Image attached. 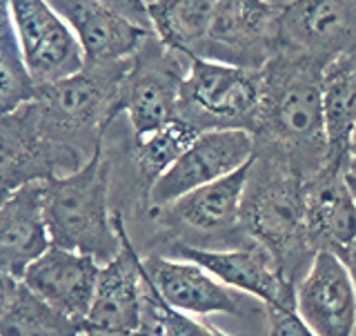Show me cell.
Segmentation results:
<instances>
[{"label":"cell","mask_w":356,"mask_h":336,"mask_svg":"<svg viewBox=\"0 0 356 336\" xmlns=\"http://www.w3.org/2000/svg\"><path fill=\"white\" fill-rule=\"evenodd\" d=\"M323 72L321 63L289 49H278L261 70V100L252 127L254 156L281 161L305 181L330 156Z\"/></svg>","instance_id":"6da1fadb"},{"label":"cell","mask_w":356,"mask_h":336,"mask_svg":"<svg viewBox=\"0 0 356 336\" xmlns=\"http://www.w3.org/2000/svg\"><path fill=\"white\" fill-rule=\"evenodd\" d=\"M241 225L296 289L316 256L305 225V178L270 156H254L241 200Z\"/></svg>","instance_id":"7a4b0ae2"},{"label":"cell","mask_w":356,"mask_h":336,"mask_svg":"<svg viewBox=\"0 0 356 336\" xmlns=\"http://www.w3.org/2000/svg\"><path fill=\"white\" fill-rule=\"evenodd\" d=\"M111 163L103 141L74 172L44 178V221L51 245L81 252L100 265L116 259L122 241L109 207Z\"/></svg>","instance_id":"3957f363"},{"label":"cell","mask_w":356,"mask_h":336,"mask_svg":"<svg viewBox=\"0 0 356 336\" xmlns=\"http://www.w3.org/2000/svg\"><path fill=\"white\" fill-rule=\"evenodd\" d=\"M250 167L252 161L234 174L185 194L172 205L152 209L149 218L159 232V248L149 254H163L170 248H252L254 243L241 225V200Z\"/></svg>","instance_id":"277c9868"},{"label":"cell","mask_w":356,"mask_h":336,"mask_svg":"<svg viewBox=\"0 0 356 336\" xmlns=\"http://www.w3.org/2000/svg\"><path fill=\"white\" fill-rule=\"evenodd\" d=\"M261 100V70L194 58L183 81L176 118L198 134L245 129L252 134Z\"/></svg>","instance_id":"5b68a950"},{"label":"cell","mask_w":356,"mask_h":336,"mask_svg":"<svg viewBox=\"0 0 356 336\" xmlns=\"http://www.w3.org/2000/svg\"><path fill=\"white\" fill-rule=\"evenodd\" d=\"M192 61V56L165 47L156 33L143 40L114 105V116L125 111L134 138L147 136L176 118L181 87Z\"/></svg>","instance_id":"8992f818"},{"label":"cell","mask_w":356,"mask_h":336,"mask_svg":"<svg viewBox=\"0 0 356 336\" xmlns=\"http://www.w3.org/2000/svg\"><path fill=\"white\" fill-rule=\"evenodd\" d=\"M281 5L270 0H214L198 58L243 70H263L281 49Z\"/></svg>","instance_id":"52a82bcc"},{"label":"cell","mask_w":356,"mask_h":336,"mask_svg":"<svg viewBox=\"0 0 356 336\" xmlns=\"http://www.w3.org/2000/svg\"><path fill=\"white\" fill-rule=\"evenodd\" d=\"M7 7L22 65L33 83L49 87L85 72L81 42L47 0H7Z\"/></svg>","instance_id":"ba28073f"},{"label":"cell","mask_w":356,"mask_h":336,"mask_svg":"<svg viewBox=\"0 0 356 336\" xmlns=\"http://www.w3.org/2000/svg\"><path fill=\"white\" fill-rule=\"evenodd\" d=\"M114 218L122 248L116 259L100 265L83 336H136L143 330V256L129 241L122 211Z\"/></svg>","instance_id":"9c48e42d"},{"label":"cell","mask_w":356,"mask_h":336,"mask_svg":"<svg viewBox=\"0 0 356 336\" xmlns=\"http://www.w3.org/2000/svg\"><path fill=\"white\" fill-rule=\"evenodd\" d=\"M254 159V136L245 129L203 131L189 150L149 189L147 211L176 203L178 198L234 174Z\"/></svg>","instance_id":"30bf717a"},{"label":"cell","mask_w":356,"mask_h":336,"mask_svg":"<svg viewBox=\"0 0 356 336\" xmlns=\"http://www.w3.org/2000/svg\"><path fill=\"white\" fill-rule=\"evenodd\" d=\"M143 270L165 303L185 312V314L265 319V305L261 301H245L192 261L172 259V256L163 254H147L143 256Z\"/></svg>","instance_id":"8fae6325"},{"label":"cell","mask_w":356,"mask_h":336,"mask_svg":"<svg viewBox=\"0 0 356 336\" xmlns=\"http://www.w3.org/2000/svg\"><path fill=\"white\" fill-rule=\"evenodd\" d=\"M281 49L323 67L356 51V0H289L281 5Z\"/></svg>","instance_id":"7c38bea8"},{"label":"cell","mask_w":356,"mask_h":336,"mask_svg":"<svg viewBox=\"0 0 356 336\" xmlns=\"http://www.w3.org/2000/svg\"><path fill=\"white\" fill-rule=\"evenodd\" d=\"M163 256L200 265L222 285L261 301L265 307H296V289L285 281L274 259L259 245L241 250L170 248Z\"/></svg>","instance_id":"4fadbf2b"},{"label":"cell","mask_w":356,"mask_h":336,"mask_svg":"<svg viewBox=\"0 0 356 336\" xmlns=\"http://www.w3.org/2000/svg\"><path fill=\"white\" fill-rule=\"evenodd\" d=\"M296 312L316 336H356V285L337 254L314 256L296 287Z\"/></svg>","instance_id":"5bb4252c"},{"label":"cell","mask_w":356,"mask_h":336,"mask_svg":"<svg viewBox=\"0 0 356 336\" xmlns=\"http://www.w3.org/2000/svg\"><path fill=\"white\" fill-rule=\"evenodd\" d=\"M348 163L327 159L305 181V225L309 243L316 254L332 252L339 259L356 241V203L343 174Z\"/></svg>","instance_id":"9a60e30c"},{"label":"cell","mask_w":356,"mask_h":336,"mask_svg":"<svg viewBox=\"0 0 356 336\" xmlns=\"http://www.w3.org/2000/svg\"><path fill=\"white\" fill-rule=\"evenodd\" d=\"M98 274L100 263L92 256L51 245L29 265L20 283L60 314L85 323L94 303Z\"/></svg>","instance_id":"2e32d148"},{"label":"cell","mask_w":356,"mask_h":336,"mask_svg":"<svg viewBox=\"0 0 356 336\" xmlns=\"http://www.w3.org/2000/svg\"><path fill=\"white\" fill-rule=\"evenodd\" d=\"M49 248L44 181H31L14 189L0 205V272L22 281L29 265Z\"/></svg>","instance_id":"e0dca14e"},{"label":"cell","mask_w":356,"mask_h":336,"mask_svg":"<svg viewBox=\"0 0 356 336\" xmlns=\"http://www.w3.org/2000/svg\"><path fill=\"white\" fill-rule=\"evenodd\" d=\"M81 42L87 65L127 61L152 31H145L100 0H47Z\"/></svg>","instance_id":"ac0fdd59"},{"label":"cell","mask_w":356,"mask_h":336,"mask_svg":"<svg viewBox=\"0 0 356 336\" xmlns=\"http://www.w3.org/2000/svg\"><path fill=\"white\" fill-rule=\"evenodd\" d=\"M323 111L330 143L327 159L348 163L350 131L356 122V51L332 61L323 72Z\"/></svg>","instance_id":"d6986e66"},{"label":"cell","mask_w":356,"mask_h":336,"mask_svg":"<svg viewBox=\"0 0 356 336\" xmlns=\"http://www.w3.org/2000/svg\"><path fill=\"white\" fill-rule=\"evenodd\" d=\"M147 9L152 29L165 47L198 58L214 14V0H154Z\"/></svg>","instance_id":"ffe728a7"},{"label":"cell","mask_w":356,"mask_h":336,"mask_svg":"<svg viewBox=\"0 0 356 336\" xmlns=\"http://www.w3.org/2000/svg\"><path fill=\"white\" fill-rule=\"evenodd\" d=\"M198 136L200 134L192 125H187L181 118H174L161 129L147 134V136L134 138L131 161L138 174L145 209H147V196L152 185L181 159Z\"/></svg>","instance_id":"44dd1931"},{"label":"cell","mask_w":356,"mask_h":336,"mask_svg":"<svg viewBox=\"0 0 356 336\" xmlns=\"http://www.w3.org/2000/svg\"><path fill=\"white\" fill-rule=\"evenodd\" d=\"M83 323L60 314L20 283L18 296L0 321V336H81Z\"/></svg>","instance_id":"7402d4cb"},{"label":"cell","mask_w":356,"mask_h":336,"mask_svg":"<svg viewBox=\"0 0 356 336\" xmlns=\"http://www.w3.org/2000/svg\"><path fill=\"white\" fill-rule=\"evenodd\" d=\"M143 330L152 336H225L214 326H205L192 314L167 305L143 270Z\"/></svg>","instance_id":"603a6c76"},{"label":"cell","mask_w":356,"mask_h":336,"mask_svg":"<svg viewBox=\"0 0 356 336\" xmlns=\"http://www.w3.org/2000/svg\"><path fill=\"white\" fill-rule=\"evenodd\" d=\"M33 87L36 83L22 65L16 38L3 42L0 45V118L18 109L25 100H31Z\"/></svg>","instance_id":"cb8c5ba5"},{"label":"cell","mask_w":356,"mask_h":336,"mask_svg":"<svg viewBox=\"0 0 356 336\" xmlns=\"http://www.w3.org/2000/svg\"><path fill=\"white\" fill-rule=\"evenodd\" d=\"M267 336H316L303 317L294 310L285 307H265Z\"/></svg>","instance_id":"d4e9b609"},{"label":"cell","mask_w":356,"mask_h":336,"mask_svg":"<svg viewBox=\"0 0 356 336\" xmlns=\"http://www.w3.org/2000/svg\"><path fill=\"white\" fill-rule=\"evenodd\" d=\"M105 3L109 9H114L116 14H120L122 18H127L134 25H138L145 31H152V20H149V9L145 0H100Z\"/></svg>","instance_id":"484cf974"},{"label":"cell","mask_w":356,"mask_h":336,"mask_svg":"<svg viewBox=\"0 0 356 336\" xmlns=\"http://www.w3.org/2000/svg\"><path fill=\"white\" fill-rule=\"evenodd\" d=\"M18 289H20V281L14 276H9L5 272H0V321L9 312L11 303L16 301L18 296Z\"/></svg>","instance_id":"4316f807"},{"label":"cell","mask_w":356,"mask_h":336,"mask_svg":"<svg viewBox=\"0 0 356 336\" xmlns=\"http://www.w3.org/2000/svg\"><path fill=\"white\" fill-rule=\"evenodd\" d=\"M16 38L14 36V27H11V20H9V7H7V0H0V45Z\"/></svg>","instance_id":"83f0119b"},{"label":"cell","mask_w":356,"mask_h":336,"mask_svg":"<svg viewBox=\"0 0 356 336\" xmlns=\"http://www.w3.org/2000/svg\"><path fill=\"white\" fill-rule=\"evenodd\" d=\"M341 261L348 265V270H350V274L354 278V285H356V241L352 243V248L341 256Z\"/></svg>","instance_id":"f1b7e54d"},{"label":"cell","mask_w":356,"mask_h":336,"mask_svg":"<svg viewBox=\"0 0 356 336\" xmlns=\"http://www.w3.org/2000/svg\"><path fill=\"white\" fill-rule=\"evenodd\" d=\"M345 181H348V187H350V192L354 196V203H356V163L350 159V163L345 165Z\"/></svg>","instance_id":"f546056e"},{"label":"cell","mask_w":356,"mask_h":336,"mask_svg":"<svg viewBox=\"0 0 356 336\" xmlns=\"http://www.w3.org/2000/svg\"><path fill=\"white\" fill-rule=\"evenodd\" d=\"M348 154H350V159L356 163V122H354V127L350 131V143H348Z\"/></svg>","instance_id":"4dcf8cb0"},{"label":"cell","mask_w":356,"mask_h":336,"mask_svg":"<svg viewBox=\"0 0 356 336\" xmlns=\"http://www.w3.org/2000/svg\"><path fill=\"white\" fill-rule=\"evenodd\" d=\"M11 192H7V189H3V187H0V205H3L5 203V200H7V196H9Z\"/></svg>","instance_id":"1f68e13d"},{"label":"cell","mask_w":356,"mask_h":336,"mask_svg":"<svg viewBox=\"0 0 356 336\" xmlns=\"http://www.w3.org/2000/svg\"><path fill=\"white\" fill-rule=\"evenodd\" d=\"M136 336H152V334H147V332H138Z\"/></svg>","instance_id":"d6a6232c"},{"label":"cell","mask_w":356,"mask_h":336,"mask_svg":"<svg viewBox=\"0 0 356 336\" xmlns=\"http://www.w3.org/2000/svg\"><path fill=\"white\" fill-rule=\"evenodd\" d=\"M149 3H154V0H147V5H149Z\"/></svg>","instance_id":"836d02e7"},{"label":"cell","mask_w":356,"mask_h":336,"mask_svg":"<svg viewBox=\"0 0 356 336\" xmlns=\"http://www.w3.org/2000/svg\"><path fill=\"white\" fill-rule=\"evenodd\" d=\"M225 336H229V334H225Z\"/></svg>","instance_id":"e575fe53"},{"label":"cell","mask_w":356,"mask_h":336,"mask_svg":"<svg viewBox=\"0 0 356 336\" xmlns=\"http://www.w3.org/2000/svg\"><path fill=\"white\" fill-rule=\"evenodd\" d=\"M81 336H83V334H81Z\"/></svg>","instance_id":"d590c367"}]
</instances>
